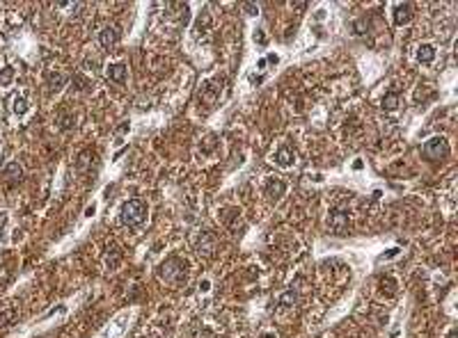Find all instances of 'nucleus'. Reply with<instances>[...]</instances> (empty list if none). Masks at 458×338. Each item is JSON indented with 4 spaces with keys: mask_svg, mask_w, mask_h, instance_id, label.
<instances>
[{
    "mask_svg": "<svg viewBox=\"0 0 458 338\" xmlns=\"http://www.w3.org/2000/svg\"><path fill=\"white\" fill-rule=\"evenodd\" d=\"M254 41H259V44H266V35H264V32H254Z\"/></svg>",
    "mask_w": 458,
    "mask_h": 338,
    "instance_id": "21",
    "label": "nucleus"
},
{
    "mask_svg": "<svg viewBox=\"0 0 458 338\" xmlns=\"http://www.w3.org/2000/svg\"><path fill=\"white\" fill-rule=\"evenodd\" d=\"M398 103H401V94H398V91H387V94L383 96V110H387V112L396 110Z\"/></svg>",
    "mask_w": 458,
    "mask_h": 338,
    "instance_id": "14",
    "label": "nucleus"
},
{
    "mask_svg": "<svg viewBox=\"0 0 458 338\" xmlns=\"http://www.w3.org/2000/svg\"><path fill=\"white\" fill-rule=\"evenodd\" d=\"M243 7H245V12L250 14V16H254V14L259 12V7H256V5H252V3H243Z\"/></svg>",
    "mask_w": 458,
    "mask_h": 338,
    "instance_id": "19",
    "label": "nucleus"
},
{
    "mask_svg": "<svg viewBox=\"0 0 458 338\" xmlns=\"http://www.w3.org/2000/svg\"><path fill=\"white\" fill-rule=\"evenodd\" d=\"M62 85H64V76H62V73H50V76H48L50 91H60V89H62Z\"/></svg>",
    "mask_w": 458,
    "mask_h": 338,
    "instance_id": "18",
    "label": "nucleus"
},
{
    "mask_svg": "<svg viewBox=\"0 0 458 338\" xmlns=\"http://www.w3.org/2000/svg\"><path fill=\"white\" fill-rule=\"evenodd\" d=\"M449 338H456V331H451V333H449Z\"/></svg>",
    "mask_w": 458,
    "mask_h": 338,
    "instance_id": "24",
    "label": "nucleus"
},
{
    "mask_svg": "<svg viewBox=\"0 0 458 338\" xmlns=\"http://www.w3.org/2000/svg\"><path fill=\"white\" fill-rule=\"evenodd\" d=\"M213 249H215V238L211 235V233H202L199 242H197V251L204 254V256H211V254H213Z\"/></svg>",
    "mask_w": 458,
    "mask_h": 338,
    "instance_id": "8",
    "label": "nucleus"
},
{
    "mask_svg": "<svg viewBox=\"0 0 458 338\" xmlns=\"http://www.w3.org/2000/svg\"><path fill=\"white\" fill-rule=\"evenodd\" d=\"M220 89H222V85H213V82H206V87H204V94H199V100H204V103H209V105H213L215 100H218V96H220Z\"/></svg>",
    "mask_w": 458,
    "mask_h": 338,
    "instance_id": "9",
    "label": "nucleus"
},
{
    "mask_svg": "<svg viewBox=\"0 0 458 338\" xmlns=\"http://www.w3.org/2000/svg\"><path fill=\"white\" fill-rule=\"evenodd\" d=\"M108 78L112 82H124L126 80V64L117 62V64H112V66H108Z\"/></svg>",
    "mask_w": 458,
    "mask_h": 338,
    "instance_id": "12",
    "label": "nucleus"
},
{
    "mask_svg": "<svg viewBox=\"0 0 458 338\" xmlns=\"http://www.w3.org/2000/svg\"><path fill=\"white\" fill-rule=\"evenodd\" d=\"M417 59H419L421 64H431L435 59V48L431 44H421L419 50H417Z\"/></svg>",
    "mask_w": 458,
    "mask_h": 338,
    "instance_id": "13",
    "label": "nucleus"
},
{
    "mask_svg": "<svg viewBox=\"0 0 458 338\" xmlns=\"http://www.w3.org/2000/svg\"><path fill=\"white\" fill-rule=\"evenodd\" d=\"M14 78H16V69H14V66H3V69H0V87H9Z\"/></svg>",
    "mask_w": 458,
    "mask_h": 338,
    "instance_id": "15",
    "label": "nucleus"
},
{
    "mask_svg": "<svg viewBox=\"0 0 458 338\" xmlns=\"http://www.w3.org/2000/svg\"><path fill=\"white\" fill-rule=\"evenodd\" d=\"M284 192H287V183L279 181V178H273V181L266 183V194H268V199L279 201Z\"/></svg>",
    "mask_w": 458,
    "mask_h": 338,
    "instance_id": "6",
    "label": "nucleus"
},
{
    "mask_svg": "<svg viewBox=\"0 0 458 338\" xmlns=\"http://www.w3.org/2000/svg\"><path fill=\"white\" fill-rule=\"evenodd\" d=\"M119 219H122L124 226L128 228H137L145 224L147 219V204L140 199H131L122 206V213H119Z\"/></svg>",
    "mask_w": 458,
    "mask_h": 338,
    "instance_id": "2",
    "label": "nucleus"
},
{
    "mask_svg": "<svg viewBox=\"0 0 458 338\" xmlns=\"http://www.w3.org/2000/svg\"><path fill=\"white\" fill-rule=\"evenodd\" d=\"M293 151L289 149V146H282V149H277V153H275V162L279 164V167H291L293 164Z\"/></svg>",
    "mask_w": 458,
    "mask_h": 338,
    "instance_id": "11",
    "label": "nucleus"
},
{
    "mask_svg": "<svg viewBox=\"0 0 458 338\" xmlns=\"http://www.w3.org/2000/svg\"><path fill=\"white\" fill-rule=\"evenodd\" d=\"M398 254V249H389L387 254H383V256H378V260H387V258H394V256Z\"/></svg>",
    "mask_w": 458,
    "mask_h": 338,
    "instance_id": "20",
    "label": "nucleus"
},
{
    "mask_svg": "<svg viewBox=\"0 0 458 338\" xmlns=\"http://www.w3.org/2000/svg\"><path fill=\"white\" fill-rule=\"evenodd\" d=\"M94 210H96V206H94V204H92V206H87L85 215H87V217H92V215H94Z\"/></svg>",
    "mask_w": 458,
    "mask_h": 338,
    "instance_id": "23",
    "label": "nucleus"
},
{
    "mask_svg": "<svg viewBox=\"0 0 458 338\" xmlns=\"http://www.w3.org/2000/svg\"><path fill=\"white\" fill-rule=\"evenodd\" d=\"M328 224H330V228H332L334 233L343 235V233H346V228H348V213H346V210H341V208L330 210Z\"/></svg>",
    "mask_w": 458,
    "mask_h": 338,
    "instance_id": "4",
    "label": "nucleus"
},
{
    "mask_svg": "<svg viewBox=\"0 0 458 338\" xmlns=\"http://www.w3.org/2000/svg\"><path fill=\"white\" fill-rule=\"evenodd\" d=\"M9 103H12V112L18 114V117H23V114L30 110V103H27V98H25V96H21V94H14Z\"/></svg>",
    "mask_w": 458,
    "mask_h": 338,
    "instance_id": "10",
    "label": "nucleus"
},
{
    "mask_svg": "<svg viewBox=\"0 0 458 338\" xmlns=\"http://www.w3.org/2000/svg\"><path fill=\"white\" fill-rule=\"evenodd\" d=\"M21 174H23V169H21V164H18V162H9L7 167H5V176H7L9 181H18Z\"/></svg>",
    "mask_w": 458,
    "mask_h": 338,
    "instance_id": "16",
    "label": "nucleus"
},
{
    "mask_svg": "<svg viewBox=\"0 0 458 338\" xmlns=\"http://www.w3.org/2000/svg\"><path fill=\"white\" fill-rule=\"evenodd\" d=\"M412 21V5L410 3H401L394 9V23L396 25H406V23Z\"/></svg>",
    "mask_w": 458,
    "mask_h": 338,
    "instance_id": "7",
    "label": "nucleus"
},
{
    "mask_svg": "<svg viewBox=\"0 0 458 338\" xmlns=\"http://www.w3.org/2000/svg\"><path fill=\"white\" fill-rule=\"evenodd\" d=\"M296 301H298V295L293 290H287L279 297V306H282V309H291V306H296Z\"/></svg>",
    "mask_w": 458,
    "mask_h": 338,
    "instance_id": "17",
    "label": "nucleus"
},
{
    "mask_svg": "<svg viewBox=\"0 0 458 338\" xmlns=\"http://www.w3.org/2000/svg\"><path fill=\"white\" fill-rule=\"evenodd\" d=\"M119 39H122V32H119V27L117 25H108V27H103L101 30V35H99V41H101V46L103 48H114V46L119 44Z\"/></svg>",
    "mask_w": 458,
    "mask_h": 338,
    "instance_id": "5",
    "label": "nucleus"
},
{
    "mask_svg": "<svg viewBox=\"0 0 458 338\" xmlns=\"http://www.w3.org/2000/svg\"><path fill=\"white\" fill-rule=\"evenodd\" d=\"M424 155L428 160H442V158H447V155H449V142L444 140V137H440V135L431 137V140L424 144Z\"/></svg>",
    "mask_w": 458,
    "mask_h": 338,
    "instance_id": "3",
    "label": "nucleus"
},
{
    "mask_svg": "<svg viewBox=\"0 0 458 338\" xmlns=\"http://www.w3.org/2000/svg\"><path fill=\"white\" fill-rule=\"evenodd\" d=\"M266 62H270V64H277V62H279V57H277V55H275V53H270L268 57H266Z\"/></svg>",
    "mask_w": 458,
    "mask_h": 338,
    "instance_id": "22",
    "label": "nucleus"
},
{
    "mask_svg": "<svg viewBox=\"0 0 458 338\" xmlns=\"http://www.w3.org/2000/svg\"><path fill=\"white\" fill-rule=\"evenodd\" d=\"M188 265L186 260L177 258V256H172V258L163 260V263L158 265V279L165 283H169V286H181L183 281H186L188 277Z\"/></svg>",
    "mask_w": 458,
    "mask_h": 338,
    "instance_id": "1",
    "label": "nucleus"
},
{
    "mask_svg": "<svg viewBox=\"0 0 458 338\" xmlns=\"http://www.w3.org/2000/svg\"><path fill=\"white\" fill-rule=\"evenodd\" d=\"M261 338H275V336H270V333H266V336H261Z\"/></svg>",
    "mask_w": 458,
    "mask_h": 338,
    "instance_id": "25",
    "label": "nucleus"
}]
</instances>
